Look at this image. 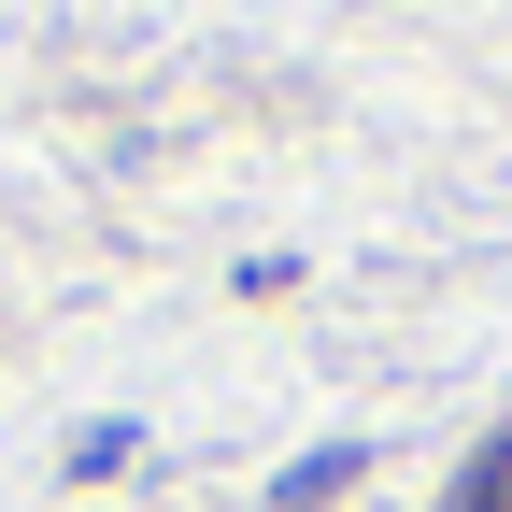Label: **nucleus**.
<instances>
[{"label":"nucleus","instance_id":"obj_1","mask_svg":"<svg viewBox=\"0 0 512 512\" xmlns=\"http://www.w3.org/2000/svg\"><path fill=\"white\" fill-rule=\"evenodd\" d=\"M342 484H356V441H328V456H299V470H285V512H328Z\"/></svg>","mask_w":512,"mask_h":512},{"label":"nucleus","instance_id":"obj_2","mask_svg":"<svg viewBox=\"0 0 512 512\" xmlns=\"http://www.w3.org/2000/svg\"><path fill=\"white\" fill-rule=\"evenodd\" d=\"M456 512H512V441H498V456H484V470L456 484Z\"/></svg>","mask_w":512,"mask_h":512}]
</instances>
